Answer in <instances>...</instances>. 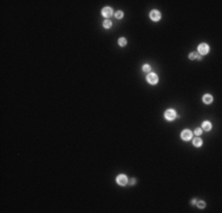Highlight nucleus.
Wrapping results in <instances>:
<instances>
[{"label": "nucleus", "instance_id": "nucleus-1", "mask_svg": "<svg viewBox=\"0 0 222 213\" xmlns=\"http://www.w3.org/2000/svg\"><path fill=\"white\" fill-rule=\"evenodd\" d=\"M164 116H166V118L168 120V121H173V120H175L176 118V111L175 110H173V109H169V110H166V114H164Z\"/></svg>", "mask_w": 222, "mask_h": 213}, {"label": "nucleus", "instance_id": "nucleus-2", "mask_svg": "<svg viewBox=\"0 0 222 213\" xmlns=\"http://www.w3.org/2000/svg\"><path fill=\"white\" fill-rule=\"evenodd\" d=\"M198 52H200V55H207L209 52V46L207 45V44H200V46H198Z\"/></svg>", "mask_w": 222, "mask_h": 213}, {"label": "nucleus", "instance_id": "nucleus-3", "mask_svg": "<svg viewBox=\"0 0 222 213\" xmlns=\"http://www.w3.org/2000/svg\"><path fill=\"white\" fill-rule=\"evenodd\" d=\"M147 81H148L150 84H156V83L158 82V77H157L156 73H150V75H148Z\"/></svg>", "mask_w": 222, "mask_h": 213}, {"label": "nucleus", "instance_id": "nucleus-4", "mask_svg": "<svg viewBox=\"0 0 222 213\" xmlns=\"http://www.w3.org/2000/svg\"><path fill=\"white\" fill-rule=\"evenodd\" d=\"M191 136H193V134H191V131H190V130H188V129L183 130V131H182V134H181V137H182L184 141L190 140V139H191Z\"/></svg>", "mask_w": 222, "mask_h": 213}, {"label": "nucleus", "instance_id": "nucleus-5", "mask_svg": "<svg viewBox=\"0 0 222 213\" xmlns=\"http://www.w3.org/2000/svg\"><path fill=\"white\" fill-rule=\"evenodd\" d=\"M150 18H151V20H154V21H158L161 19V13L158 11L154 10V11H151V13H150Z\"/></svg>", "mask_w": 222, "mask_h": 213}, {"label": "nucleus", "instance_id": "nucleus-6", "mask_svg": "<svg viewBox=\"0 0 222 213\" xmlns=\"http://www.w3.org/2000/svg\"><path fill=\"white\" fill-rule=\"evenodd\" d=\"M126 182H128V178L125 175H118L117 176V184L118 185L124 186V185H126Z\"/></svg>", "mask_w": 222, "mask_h": 213}, {"label": "nucleus", "instance_id": "nucleus-7", "mask_svg": "<svg viewBox=\"0 0 222 213\" xmlns=\"http://www.w3.org/2000/svg\"><path fill=\"white\" fill-rule=\"evenodd\" d=\"M102 14L105 18H109V17H111V14H112V8L111 7H104L103 11H102Z\"/></svg>", "mask_w": 222, "mask_h": 213}, {"label": "nucleus", "instance_id": "nucleus-8", "mask_svg": "<svg viewBox=\"0 0 222 213\" xmlns=\"http://www.w3.org/2000/svg\"><path fill=\"white\" fill-rule=\"evenodd\" d=\"M210 128H211L210 122H208V121H204V122L202 123V129H203V130H210Z\"/></svg>", "mask_w": 222, "mask_h": 213}, {"label": "nucleus", "instance_id": "nucleus-9", "mask_svg": "<svg viewBox=\"0 0 222 213\" xmlns=\"http://www.w3.org/2000/svg\"><path fill=\"white\" fill-rule=\"evenodd\" d=\"M203 102H204L206 104H209V103L213 102V97H211L210 95H204V96H203Z\"/></svg>", "mask_w": 222, "mask_h": 213}, {"label": "nucleus", "instance_id": "nucleus-10", "mask_svg": "<svg viewBox=\"0 0 222 213\" xmlns=\"http://www.w3.org/2000/svg\"><path fill=\"white\" fill-rule=\"evenodd\" d=\"M189 58H190V59H201V55L197 53V52H191V53L189 55Z\"/></svg>", "mask_w": 222, "mask_h": 213}, {"label": "nucleus", "instance_id": "nucleus-11", "mask_svg": "<svg viewBox=\"0 0 222 213\" xmlns=\"http://www.w3.org/2000/svg\"><path fill=\"white\" fill-rule=\"evenodd\" d=\"M194 146L195 147H201L202 146V140L200 139V137H196V139H194Z\"/></svg>", "mask_w": 222, "mask_h": 213}, {"label": "nucleus", "instance_id": "nucleus-12", "mask_svg": "<svg viewBox=\"0 0 222 213\" xmlns=\"http://www.w3.org/2000/svg\"><path fill=\"white\" fill-rule=\"evenodd\" d=\"M118 44H119L121 46H125V45H126V40H125V38H119V39H118Z\"/></svg>", "mask_w": 222, "mask_h": 213}, {"label": "nucleus", "instance_id": "nucleus-13", "mask_svg": "<svg viewBox=\"0 0 222 213\" xmlns=\"http://www.w3.org/2000/svg\"><path fill=\"white\" fill-rule=\"evenodd\" d=\"M103 26L105 28H110L111 27V21L110 20H105V21L103 23Z\"/></svg>", "mask_w": 222, "mask_h": 213}, {"label": "nucleus", "instance_id": "nucleus-14", "mask_svg": "<svg viewBox=\"0 0 222 213\" xmlns=\"http://www.w3.org/2000/svg\"><path fill=\"white\" fill-rule=\"evenodd\" d=\"M115 17H116L117 19H121V18H123V12H122V11H118V12H116Z\"/></svg>", "mask_w": 222, "mask_h": 213}, {"label": "nucleus", "instance_id": "nucleus-15", "mask_svg": "<svg viewBox=\"0 0 222 213\" xmlns=\"http://www.w3.org/2000/svg\"><path fill=\"white\" fill-rule=\"evenodd\" d=\"M151 70V68H150V65H148V64H145L144 66H143V71H145V72H149V71Z\"/></svg>", "mask_w": 222, "mask_h": 213}, {"label": "nucleus", "instance_id": "nucleus-16", "mask_svg": "<svg viewBox=\"0 0 222 213\" xmlns=\"http://www.w3.org/2000/svg\"><path fill=\"white\" fill-rule=\"evenodd\" d=\"M197 206H198L200 208H203V207H206V202H204V201H200V202L197 204Z\"/></svg>", "mask_w": 222, "mask_h": 213}, {"label": "nucleus", "instance_id": "nucleus-17", "mask_svg": "<svg viewBox=\"0 0 222 213\" xmlns=\"http://www.w3.org/2000/svg\"><path fill=\"white\" fill-rule=\"evenodd\" d=\"M201 133H202V129H200V128H196L194 131L195 135H201Z\"/></svg>", "mask_w": 222, "mask_h": 213}, {"label": "nucleus", "instance_id": "nucleus-18", "mask_svg": "<svg viewBox=\"0 0 222 213\" xmlns=\"http://www.w3.org/2000/svg\"><path fill=\"white\" fill-rule=\"evenodd\" d=\"M135 182H136V179H131V182H130V184H131V185H134Z\"/></svg>", "mask_w": 222, "mask_h": 213}, {"label": "nucleus", "instance_id": "nucleus-19", "mask_svg": "<svg viewBox=\"0 0 222 213\" xmlns=\"http://www.w3.org/2000/svg\"><path fill=\"white\" fill-rule=\"evenodd\" d=\"M196 202H197V201H196V199H194V200H193V201H191V204H193V205H195V204H196Z\"/></svg>", "mask_w": 222, "mask_h": 213}]
</instances>
